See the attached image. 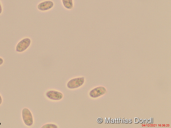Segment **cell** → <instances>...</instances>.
<instances>
[{
    "label": "cell",
    "mask_w": 171,
    "mask_h": 128,
    "mask_svg": "<svg viewBox=\"0 0 171 128\" xmlns=\"http://www.w3.org/2000/svg\"><path fill=\"white\" fill-rule=\"evenodd\" d=\"M22 117L25 124L28 126L32 125L33 123V119L30 110L27 108H24L22 111Z\"/></svg>",
    "instance_id": "obj_1"
},
{
    "label": "cell",
    "mask_w": 171,
    "mask_h": 128,
    "mask_svg": "<svg viewBox=\"0 0 171 128\" xmlns=\"http://www.w3.org/2000/svg\"><path fill=\"white\" fill-rule=\"evenodd\" d=\"M85 78L79 77L71 79L67 84V87L70 89H74L79 88L84 83Z\"/></svg>",
    "instance_id": "obj_2"
},
{
    "label": "cell",
    "mask_w": 171,
    "mask_h": 128,
    "mask_svg": "<svg viewBox=\"0 0 171 128\" xmlns=\"http://www.w3.org/2000/svg\"><path fill=\"white\" fill-rule=\"evenodd\" d=\"M31 43L30 39L26 38L20 41L17 45L16 51L18 52H22L29 47Z\"/></svg>",
    "instance_id": "obj_3"
},
{
    "label": "cell",
    "mask_w": 171,
    "mask_h": 128,
    "mask_svg": "<svg viewBox=\"0 0 171 128\" xmlns=\"http://www.w3.org/2000/svg\"><path fill=\"white\" fill-rule=\"evenodd\" d=\"M47 97L53 100L58 101L63 97V94L60 92L55 91H50L46 94Z\"/></svg>",
    "instance_id": "obj_4"
},
{
    "label": "cell",
    "mask_w": 171,
    "mask_h": 128,
    "mask_svg": "<svg viewBox=\"0 0 171 128\" xmlns=\"http://www.w3.org/2000/svg\"><path fill=\"white\" fill-rule=\"evenodd\" d=\"M105 89L103 87H98L92 90L90 93V97L97 98L105 94Z\"/></svg>",
    "instance_id": "obj_5"
},
{
    "label": "cell",
    "mask_w": 171,
    "mask_h": 128,
    "mask_svg": "<svg viewBox=\"0 0 171 128\" xmlns=\"http://www.w3.org/2000/svg\"><path fill=\"white\" fill-rule=\"evenodd\" d=\"M53 5L54 3L52 1H46L40 3L38 6V8L39 10L45 11L52 8Z\"/></svg>",
    "instance_id": "obj_6"
},
{
    "label": "cell",
    "mask_w": 171,
    "mask_h": 128,
    "mask_svg": "<svg viewBox=\"0 0 171 128\" xmlns=\"http://www.w3.org/2000/svg\"><path fill=\"white\" fill-rule=\"evenodd\" d=\"M63 5L67 9H71L73 7V0H62Z\"/></svg>",
    "instance_id": "obj_7"
},
{
    "label": "cell",
    "mask_w": 171,
    "mask_h": 128,
    "mask_svg": "<svg viewBox=\"0 0 171 128\" xmlns=\"http://www.w3.org/2000/svg\"><path fill=\"white\" fill-rule=\"evenodd\" d=\"M42 128H57L58 127L55 124H46V125L43 126Z\"/></svg>",
    "instance_id": "obj_8"
},
{
    "label": "cell",
    "mask_w": 171,
    "mask_h": 128,
    "mask_svg": "<svg viewBox=\"0 0 171 128\" xmlns=\"http://www.w3.org/2000/svg\"><path fill=\"white\" fill-rule=\"evenodd\" d=\"M139 119L137 118H134V123H138L139 122Z\"/></svg>",
    "instance_id": "obj_9"
},
{
    "label": "cell",
    "mask_w": 171,
    "mask_h": 128,
    "mask_svg": "<svg viewBox=\"0 0 171 128\" xmlns=\"http://www.w3.org/2000/svg\"><path fill=\"white\" fill-rule=\"evenodd\" d=\"M3 59L0 58V65L2 64V63H3Z\"/></svg>",
    "instance_id": "obj_10"
},
{
    "label": "cell",
    "mask_w": 171,
    "mask_h": 128,
    "mask_svg": "<svg viewBox=\"0 0 171 128\" xmlns=\"http://www.w3.org/2000/svg\"><path fill=\"white\" fill-rule=\"evenodd\" d=\"M98 122L99 123H101L102 122V119L101 118H99L98 119Z\"/></svg>",
    "instance_id": "obj_11"
},
{
    "label": "cell",
    "mask_w": 171,
    "mask_h": 128,
    "mask_svg": "<svg viewBox=\"0 0 171 128\" xmlns=\"http://www.w3.org/2000/svg\"><path fill=\"white\" fill-rule=\"evenodd\" d=\"M2 7L1 5V3H0V14H1L2 12Z\"/></svg>",
    "instance_id": "obj_12"
},
{
    "label": "cell",
    "mask_w": 171,
    "mask_h": 128,
    "mask_svg": "<svg viewBox=\"0 0 171 128\" xmlns=\"http://www.w3.org/2000/svg\"><path fill=\"white\" fill-rule=\"evenodd\" d=\"M2 98L1 97V96L0 95V105H1L2 104Z\"/></svg>",
    "instance_id": "obj_13"
},
{
    "label": "cell",
    "mask_w": 171,
    "mask_h": 128,
    "mask_svg": "<svg viewBox=\"0 0 171 128\" xmlns=\"http://www.w3.org/2000/svg\"><path fill=\"white\" fill-rule=\"evenodd\" d=\"M148 121L149 123H151V118H150V119H149Z\"/></svg>",
    "instance_id": "obj_14"
},
{
    "label": "cell",
    "mask_w": 171,
    "mask_h": 128,
    "mask_svg": "<svg viewBox=\"0 0 171 128\" xmlns=\"http://www.w3.org/2000/svg\"><path fill=\"white\" fill-rule=\"evenodd\" d=\"M140 123H142L143 122V120L141 119L140 120Z\"/></svg>",
    "instance_id": "obj_15"
},
{
    "label": "cell",
    "mask_w": 171,
    "mask_h": 128,
    "mask_svg": "<svg viewBox=\"0 0 171 128\" xmlns=\"http://www.w3.org/2000/svg\"><path fill=\"white\" fill-rule=\"evenodd\" d=\"M144 123H147V119H144Z\"/></svg>",
    "instance_id": "obj_16"
},
{
    "label": "cell",
    "mask_w": 171,
    "mask_h": 128,
    "mask_svg": "<svg viewBox=\"0 0 171 128\" xmlns=\"http://www.w3.org/2000/svg\"><path fill=\"white\" fill-rule=\"evenodd\" d=\"M125 123H128V120L126 119L125 120Z\"/></svg>",
    "instance_id": "obj_17"
},
{
    "label": "cell",
    "mask_w": 171,
    "mask_h": 128,
    "mask_svg": "<svg viewBox=\"0 0 171 128\" xmlns=\"http://www.w3.org/2000/svg\"><path fill=\"white\" fill-rule=\"evenodd\" d=\"M111 123H114V120L112 119L111 121Z\"/></svg>",
    "instance_id": "obj_18"
},
{
    "label": "cell",
    "mask_w": 171,
    "mask_h": 128,
    "mask_svg": "<svg viewBox=\"0 0 171 128\" xmlns=\"http://www.w3.org/2000/svg\"><path fill=\"white\" fill-rule=\"evenodd\" d=\"M132 122V121H131V119H129V123H131Z\"/></svg>",
    "instance_id": "obj_19"
},
{
    "label": "cell",
    "mask_w": 171,
    "mask_h": 128,
    "mask_svg": "<svg viewBox=\"0 0 171 128\" xmlns=\"http://www.w3.org/2000/svg\"><path fill=\"white\" fill-rule=\"evenodd\" d=\"M117 123H119V122H118V119H117Z\"/></svg>",
    "instance_id": "obj_20"
},
{
    "label": "cell",
    "mask_w": 171,
    "mask_h": 128,
    "mask_svg": "<svg viewBox=\"0 0 171 128\" xmlns=\"http://www.w3.org/2000/svg\"><path fill=\"white\" fill-rule=\"evenodd\" d=\"M152 123H153V118H152Z\"/></svg>",
    "instance_id": "obj_21"
},
{
    "label": "cell",
    "mask_w": 171,
    "mask_h": 128,
    "mask_svg": "<svg viewBox=\"0 0 171 128\" xmlns=\"http://www.w3.org/2000/svg\"><path fill=\"white\" fill-rule=\"evenodd\" d=\"M119 123H120V118H119Z\"/></svg>",
    "instance_id": "obj_22"
},
{
    "label": "cell",
    "mask_w": 171,
    "mask_h": 128,
    "mask_svg": "<svg viewBox=\"0 0 171 128\" xmlns=\"http://www.w3.org/2000/svg\"><path fill=\"white\" fill-rule=\"evenodd\" d=\"M123 123H124V118H123Z\"/></svg>",
    "instance_id": "obj_23"
},
{
    "label": "cell",
    "mask_w": 171,
    "mask_h": 128,
    "mask_svg": "<svg viewBox=\"0 0 171 128\" xmlns=\"http://www.w3.org/2000/svg\"><path fill=\"white\" fill-rule=\"evenodd\" d=\"M115 123H116V119H115Z\"/></svg>",
    "instance_id": "obj_24"
}]
</instances>
